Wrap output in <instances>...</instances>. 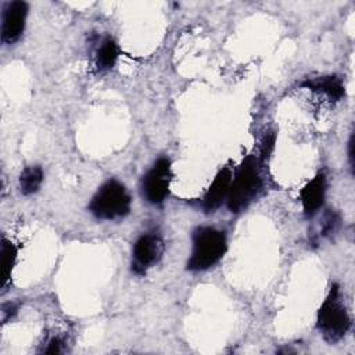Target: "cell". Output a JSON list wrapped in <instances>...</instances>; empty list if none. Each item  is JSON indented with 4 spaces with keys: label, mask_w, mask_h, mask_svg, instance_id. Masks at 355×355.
Masks as SVG:
<instances>
[{
    "label": "cell",
    "mask_w": 355,
    "mask_h": 355,
    "mask_svg": "<svg viewBox=\"0 0 355 355\" xmlns=\"http://www.w3.org/2000/svg\"><path fill=\"white\" fill-rule=\"evenodd\" d=\"M226 236L215 227H197L193 232V250L186 268L193 272L207 270L226 252Z\"/></svg>",
    "instance_id": "6da1fadb"
},
{
    "label": "cell",
    "mask_w": 355,
    "mask_h": 355,
    "mask_svg": "<svg viewBox=\"0 0 355 355\" xmlns=\"http://www.w3.org/2000/svg\"><path fill=\"white\" fill-rule=\"evenodd\" d=\"M261 187L262 178L259 175L257 159L255 157L248 155L239 166L234 179H232L226 197L229 211L240 212L247 208L257 198Z\"/></svg>",
    "instance_id": "7a4b0ae2"
},
{
    "label": "cell",
    "mask_w": 355,
    "mask_h": 355,
    "mask_svg": "<svg viewBox=\"0 0 355 355\" xmlns=\"http://www.w3.org/2000/svg\"><path fill=\"white\" fill-rule=\"evenodd\" d=\"M318 329L329 343H337L349 330L351 319L340 297V288L333 284L318 312Z\"/></svg>",
    "instance_id": "3957f363"
},
{
    "label": "cell",
    "mask_w": 355,
    "mask_h": 355,
    "mask_svg": "<svg viewBox=\"0 0 355 355\" xmlns=\"http://www.w3.org/2000/svg\"><path fill=\"white\" fill-rule=\"evenodd\" d=\"M89 209L98 219H119L130 211V196L122 183L112 179L96 191Z\"/></svg>",
    "instance_id": "277c9868"
},
{
    "label": "cell",
    "mask_w": 355,
    "mask_h": 355,
    "mask_svg": "<svg viewBox=\"0 0 355 355\" xmlns=\"http://www.w3.org/2000/svg\"><path fill=\"white\" fill-rule=\"evenodd\" d=\"M172 179L171 162L162 157L155 161L151 169L143 176L141 191L143 197L150 204H161L169 194V183Z\"/></svg>",
    "instance_id": "5b68a950"
},
{
    "label": "cell",
    "mask_w": 355,
    "mask_h": 355,
    "mask_svg": "<svg viewBox=\"0 0 355 355\" xmlns=\"http://www.w3.org/2000/svg\"><path fill=\"white\" fill-rule=\"evenodd\" d=\"M164 252V241L158 234H143L133 245L132 270L137 275H144L148 268L155 265Z\"/></svg>",
    "instance_id": "8992f818"
},
{
    "label": "cell",
    "mask_w": 355,
    "mask_h": 355,
    "mask_svg": "<svg viewBox=\"0 0 355 355\" xmlns=\"http://www.w3.org/2000/svg\"><path fill=\"white\" fill-rule=\"evenodd\" d=\"M28 15V4L21 0L8 1L3 10L1 22V40L4 43L17 42L25 28V19Z\"/></svg>",
    "instance_id": "52a82bcc"
},
{
    "label": "cell",
    "mask_w": 355,
    "mask_h": 355,
    "mask_svg": "<svg viewBox=\"0 0 355 355\" xmlns=\"http://www.w3.org/2000/svg\"><path fill=\"white\" fill-rule=\"evenodd\" d=\"M324 196H326V176L323 172H320L312 180H309L300 191L304 214L308 218L313 216L320 209V207L324 202Z\"/></svg>",
    "instance_id": "ba28073f"
},
{
    "label": "cell",
    "mask_w": 355,
    "mask_h": 355,
    "mask_svg": "<svg viewBox=\"0 0 355 355\" xmlns=\"http://www.w3.org/2000/svg\"><path fill=\"white\" fill-rule=\"evenodd\" d=\"M230 183H232V171L229 168H223L215 176L212 184L209 186L208 191L204 196L202 208L205 212H214L216 208L222 205L223 200L227 197Z\"/></svg>",
    "instance_id": "9c48e42d"
},
{
    "label": "cell",
    "mask_w": 355,
    "mask_h": 355,
    "mask_svg": "<svg viewBox=\"0 0 355 355\" xmlns=\"http://www.w3.org/2000/svg\"><path fill=\"white\" fill-rule=\"evenodd\" d=\"M302 87L315 90V92H322L324 93L331 101H338L344 96V85L343 80L336 76V75H329V76H320L316 79H308L301 83Z\"/></svg>",
    "instance_id": "30bf717a"
},
{
    "label": "cell",
    "mask_w": 355,
    "mask_h": 355,
    "mask_svg": "<svg viewBox=\"0 0 355 355\" xmlns=\"http://www.w3.org/2000/svg\"><path fill=\"white\" fill-rule=\"evenodd\" d=\"M119 57V47L118 44L114 42V39L107 37L103 40V43L100 44L98 50H97V55H96V65L100 71H105L110 69L115 65L116 60Z\"/></svg>",
    "instance_id": "8fae6325"
},
{
    "label": "cell",
    "mask_w": 355,
    "mask_h": 355,
    "mask_svg": "<svg viewBox=\"0 0 355 355\" xmlns=\"http://www.w3.org/2000/svg\"><path fill=\"white\" fill-rule=\"evenodd\" d=\"M42 182H43V171L40 166L35 165V166L25 168L19 176L21 193L25 196L36 193L39 190Z\"/></svg>",
    "instance_id": "7c38bea8"
},
{
    "label": "cell",
    "mask_w": 355,
    "mask_h": 355,
    "mask_svg": "<svg viewBox=\"0 0 355 355\" xmlns=\"http://www.w3.org/2000/svg\"><path fill=\"white\" fill-rule=\"evenodd\" d=\"M15 258H17V247L7 239H3L1 241V286L3 287L6 286L11 275L12 266L15 263Z\"/></svg>",
    "instance_id": "4fadbf2b"
},
{
    "label": "cell",
    "mask_w": 355,
    "mask_h": 355,
    "mask_svg": "<svg viewBox=\"0 0 355 355\" xmlns=\"http://www.w3.org/2000/svg\"><path fill=\"white\" fill-rule=\"evenodd\" d=\"M61 345H62V341L60 338H57V337L51 338L49 341V345L44 349V352L46 354H58V352H61Z\"/></svg>",
    "instance_id": "5bb4252c"
},
{
    "label": "cell",
    "mask_w": 355,
    "mask_h": 355,
    "mask_svg": "<svg viewBox=\"0 0 355 355\" xmlns=\"http://www.w3.org/2000/svg\"><path fill=\"white\" fill-rule=\"evenodd\" d=\"M352 147H354V136H351L349 143H348V158H349L351 169L354 171V151H352Z\"/></svg>",
    "instance_id": "9a60e30c"
}]
</instances>
